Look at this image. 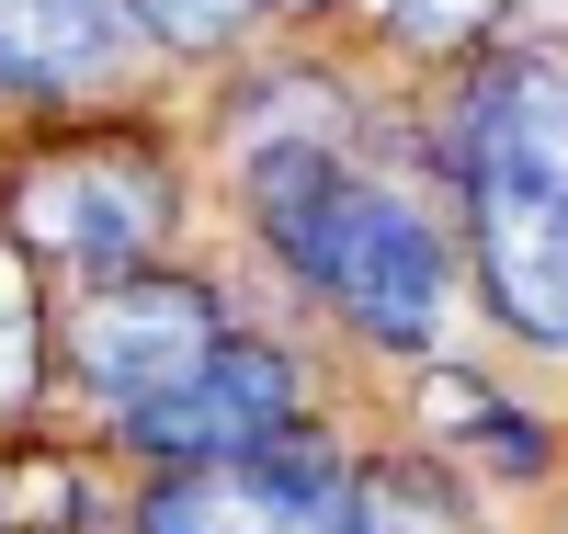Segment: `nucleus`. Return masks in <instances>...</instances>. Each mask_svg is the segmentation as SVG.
<instances>
[{
	"label": "nucleus",
	"mask_w": 568,
	"mask_h": 534,
	"mask_svg": "<svg viewBox=\"0 0 568 534\" xmlns=\"http://www.w3.org/2000/svg\"><path fill=\"white\" fill-rule=\"evenodd\" d=\"M240 193L284 273L307 284L329 319H353L387 353H433L455 308V239L398 171H375L353 137H284L240 149Z\"/></svg>",
	"instance_id": "f257e3e1"
},
{
	"label": "nucleus",
	"mask_w": 568,
	"mask_h": 534,
	"mask_svg": "<svg viewBox=\"0 0 568 534\" xmlns=\"http://www.w3.org/2000/svg\"><path fill=\"white\" fill-rule=\"evenodd\" d=\"M171 216H182V182L136 137H58V149H34L12 171V251L80 273V296L125 284V273H160Z\"/></svg>",
	"instance_id": "f03ea898"
},
{
	"label": "nucleus",
	"mask_w": 568,
	"mask_h": 534,
	"mask_svg": "<svg viewBox=\"0 0 568 534\" xmlns=\"http://www.w3.org/2000/svg\"><path fill=\"white\" fill-rule=\"evenodd\" d=\"M114 444H136L149 466H251V455H284V444H307V375H296V353L227 330L216 364H194L171 399L114 421Z\"/></svg>",
	"instance_id": "7ed1b4c3"
},
{
	"label": "nucleus",
	"mask_w": 568,
	"mask_h": 534,
	"mask_svg": "<svg viewBox=\"0 0 568 534\" xmlns=\"http://www.w3.org/2000/svg\"><path fill=\"white\" fill-rule=\"evenodd\" d=\"M216 342H227L216 296L194 273H171V262L160 273H125V284H91L80 319H69V364H80L91 399H103V421L171 399L194 364H216Z\"/></svg>",
	"instance_id": "20e7f679"
},
{
	"label": "nucleus",
	"mask_w": 568,
	"mask_h": 534,
	"mask_svg": "<svg viewBox=\"0 0 568 534\" xmlns=\"http://www.w3.org/2000/svg\"><path fill=\"white\" fill-rule=\"evenodd\" d=\"M136 534H364V477L318 444H284L251 466H171Z\"/></svg>",
	"instance_id": "39448f33"
},
{
	"label": "nucleus",
	"mask_w": 568,
	"mask_h": 534,
	"mask_svg": "<svg viewBox=\"0 0 568 534\" xmlns=\"http://www.w3.org/2000/svg\"><path fill=\"white\" fill-rule=\"evenodd\" d=\"M455 193H557L568 205V58H489L455 103Z\"/></svg>",
	"instance_id": "423d86ee"
},
{
	"label": "nucleus",
	"mask_w": 568,
	"mask_h": 534,
	"mask_svg": "<svg viewBox=\"0 0 568 534\" xmlns=\"http://www.w3.org/2000/svg\"><path fill=\"white\" fill-rule=\"evenodd\" d=\"M466 251L489 308L535 353H568V205L557 193H466Z\"/></svg>",
	"instance_id": "0eeeda50"
},
{
	"label": "nucleus",
	"mask_w": 568,
	"mask_h": 534,
	"mask_svg": "<svg viewBox=\"0 0 568 534\" xmlns=\"http://www.w3.org/2000/svg\"><path fill=\"white\" fill-rule=\"evenodd\" d=\"M149 58L136 0H0V91H103Z\"/></svg>",
	"instance_id": "6e6552de"
},
{
	"label": "nucleus",
	"mask_w": 568,
	"mask_h": 534,
	"mask_svg": "<svg viewBox=\"0 0 568 534\" xmlns=\"http://www.w3.org/2000/svg\"><path fill=\"white\" fill-rule=\"evenodd\" d=\"M34 375H45V353H34V262L0 239V421L34 410Z\"/></svg>",
	"instance_id": "1a4fd4ad"
},
{
	"label": "nucleus",
	"mask_w": 568,
	"mask_h": 534,
	"mask_svg": "<svg viewBox=\"0 0 568 534\" xmlns=\"http://www.w3.org/2000/svg\"><path fill=\"white\" fill-rule=\"evenodd\" d=\"M433 410H466V421H478V444H489V455H500L511 477H524V466H546V421L500 410V399H489L478 375H444V386H433Z\"/></svg>",
	"instance_id": "9d476101"
},
{
	"label": "nucleus",
	"mask_w": 568,
	"mask_h": 534,
	"mask_svg": "<svg viewBox=\"0 0 568 534\" xmlns=\"http://www.w3.org/2000/svg\"><path fill=\"white\" fill-rule=\"evenodd\" d=\"M262 12V0H136V23H149V46H227Z\"/></svg>",
	"instance_id": "9b49d317"
},
{
	"label": "nucleus",
	"mask_w": 568,
	"mask_h": 534,
	"mask_svg": "<svg viewBox=\"0 0 568 534\" xmlns=\"http://www.w3.org/2000/svg\"><path fill=\"white\" fill-rule=\"evenodd\" d=\"M489 12H500V0H387V23H398L409 46H466Z\"/></svg>",
	"instance_id": "f8f14e48"
},
{
	"label": "nucleus",
	"mask_w": 568,
	"mask_h": 534,
	"mask_svg": "<svg viewBox=\"0 0 568 534\" xmlns=\"http://www.w3.org/2000/svg\"><path fill=\"white\" fill-rule=\"evenodd\" d=\"M262 12H318V0H262Z\"/></svg>",
	"instance_id": "ddd939ff"
},
{
	"label": "nucleus",
	"mask_w": 568,
	"mask_h": 534,
	"mask_svg": "<svg viewBox=\"0 0 568 534\" xmlns=\"http://www.w3.org/2000/svg\"><path fill=\"white\" fill-rule=\"evenodd\" d=\"M524 12H535V23H546V12H568V0H524Z\"/></svg>",
	"instance_id": "4468645a"
},
{
	"label": "nucleus",
	"mask_w": 568,
	"mask_h": 534,
	"mask_svg": "<svg viewBox=\"0 0 568 534\" xmlns=\"http://www.w3.org/2000/svg\"><path fill=\"white\" fill-rule=\"evenodd\" d=\"M12 534H58V523H12Z\"/></svg>",
	"instance_id": "2eb2a0df"
}]
</instances>
